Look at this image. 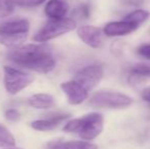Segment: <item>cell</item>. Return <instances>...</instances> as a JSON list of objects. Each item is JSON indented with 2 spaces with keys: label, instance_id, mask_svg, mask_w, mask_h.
<instances>
[{
  "label": "cell",
  "instance_id": "obj_13",
  "mask_svg": "<svg viewBox=\"0 0 150 149\" xmlns=\"http://www.w3.org/2000/svg\"><path fill=\"white\" fill-rule=\"evenodd\" d=\"M30 31V23L26 18L10 20L0 25V32L8 34H28Z\"/></svg>",
  "mask_w": 150,
  "mask_h": 149
},
{
  "label": "cell",
  "instance_id": "obj_14",
  "mask_svg": "<svg viewBox=\"0 0 150 149\" xmlns=\"http://www.w3.org/2000/svg\"><path fill=\"white\" fill-rule=\"evenodd\" d=\"M29 105L37 109H48L51 108L55 104V100H54L53 96L49 95V94H35V95L31 96L28 99Z\"/></svg>",
  "mask_w": 150,
  "mask_h": 149
},
{
  "label": "cell",
  "instance_id": "obj_15",
  "mask_svg": "<svg viewBox=\"0 0 150 149\" xmlns=\"http://www.w3.org/2000/svg\"><path fill=\"white\" fill-rule=\"evenodd\" d=\"M28 34H8L0 32V43L6 47L13 48L20 46L27 39Z\"/></svg>",
  "mask_w": 150,
  "mask_h": 149
},
{
  "label": "cell",
  "instance_id": "obj_25",
  "mask_svg": "<svg viewBox=\"0 0 150 149\" xmlns=\"http://www.w3.org/2000/svg\"><path fill=\"white\" fill-rule=\"evenodd\" d=\"M5 149H21V148H11V147H9V148H5Z\"/></svg>",
  "mask_w": 150,
  "mask_h": 149
},
{
  "label": "cell",
  "instance_id": "obj_6",
  "mask_svg": "<svg viewBox=\"0 0 150 149\" xmlns=\"http://www.w3.org/2000/svg\"><path fill=\"white\" fill-rule=\"evenodd\" d=\"M103 76H104V70L102 66L91 64L78 71L74 80L89 92L100 83V81L103 79Z\"/></svg>",
  "mask_w": 150,
  "mask_h": 149
},
{
  "label": "cell",
  "instance_id": "obj_5",
  "mask_svg": "<svg viewBox=\"0 0 150 149\" xmlns=\"http://www.w3.org/2000/svg\"><path fill=\"white\" fill-rule=\"evenodd\" d=\"M35 77L29 73L22 72L11 66H4V85L6 91L11 95L20 93L33 83Z\"/></svg>",
  "mask_w": 150,
  "mask_h": 149
},
{
  "label": "cell",
  "instance_id": "obj_4",
  "mask_svg": "<svg viewBox=\"0 0 150 149\" xmlns=\"http://www.w3.org/2000/svg\"><path fill=\"white\" fill-rule=\"evenodd\" d=\"M133 99L124 93L115 91H99L89 99V104L96 108L120 109L130 106Z\"/></svg>",
  "mask_w": 150,
  "mask_h": 149
},
{
  "label": "cell",
  "instance_id": "obj_11",
  "mask_svg": "<svg viewBox=\"0 0 150 149\" xmlns=\"http://www.w3.org/2000/svg\"><path fill=\"white\" fill-rule=\"evenodd\" d=\"M69 117V114L67 113H59V114L52 115L51 117L44 119H37L34 121L31 124L32 128L37 131H50V130L55 129L57 126H59L62 121L67 119Z\"/></svg>",
  "mask_w": 150,
  "mask_h": 149
},
{
  "label": "cell",
  "instance_id": "obj_2",
  "mask_svg": "<svg viewBox=\"0 0 150 149\" xmlns=\"http://www.w3.org/2000/svg\"><path fill=\"white\" fill-rule=\"evenodd\" d=\"M47 53H50V49L45 44H28L11 48L7 52V58L16 66L26 68L28 64Z\"/></svg>",
  "mask_w": 150,
  "mask_h": 149
},
{
  "label": "cell",
  "instance_id": "obj_24",
  "mask_svg": "<svg viewBox=\"0 0 150 149\" xmlns=\"http://www.w3.org/2000/svg\"><path fill=\"white\" fill-rule=\"evenodd\" d=\"M141 98H142L144 101L150 103V86L149 87H146L142 90L141 92Z\"/></svg>",
  "mask_w": 150,
  "mask_h": 149
},
{
  "label": "cell",
  "instance_id": "obj_3",
  "mask_svg": "<svg viewBox=\"0 0 150 149\" xmlns=\"http://www.w3.org/2000/svg\"><path fill=\"white\" fill-rule=\"evenodd\" d=\"M77 23L73 18H60V20H49L33 37V40L38 43H43L54 38L64 35L75 30Z\"/></svg>",
  "mask_w": 150,
  "mask_h": 149
},
{
  "label": "cell",
  "instance_id": "obj_8",
  "mask_svg": "<svg viewBox=\"0 0 150 149\" xmlns=\"http://www.w3.org/2000/svg\"><path fill=\"white\" fill-rule=\"evenodd\" d=\"M80 39L92 48H100L103 45V31L100 28L91 25L81 26L77 31Z\"/></svg>",
  "mask_w": 150,
  "mask_h": 149
},
{
  "label": "cell",
  "instance_id": "obj_1",
  "mask_svg": "<svg viewBox=\"0 0 150 149\" xmlns=\"http://www.w3.org/2000/svg\"><path fill=\"white\" fill-rule=\"evenodd\" d=\"M104 128V117L99 112H91L79 119L67 121L63 131L77 133L83 140L89 141L98 137Z\"/></svg>",
  "mask_w": 150,
  "mask_h": 149
},
{
  "label": "cell",
  "instance_id": "obj_17",
  "mask_svg": "<svg viewBox=\"0 0 150 149\" xmlns=\"http://www.w3.org/2000/svg\"><path fill=\"white\" fill-rule=\"evenodd\" d=\"M16 139L4 126L0 125V147H14Z\"/></svg>",
  "mask_w": 150,
  "mask_h": 149
},
{
  "label": "cell",
  "instance_id": "obj_9",
  "mask_svg": "<svg viewBox=\"0 0 150 149\" xmlns=\"http://www.w3.org/2000/svg\"><path fill=\"white\" fill-rule=\"evenodd\" d=\"M139 27L127 22V20H117V22H110L107 23L103 28V34L109 37H115V36H125L129 35L136 31Z\"/></svg>",
  "mask_w": 150,
  "mask_h": 149
},
{
  "label": "cell",
  "instance_id": "obj_23",
  "mask_svg": "<svg viewBox=\"0 0 150 149\" xmlns=\"http://www.w3.org/2000/svg\"><path fill=\"white\" fill-rule=\"evenodd\" d=\"M78 12H79V16L82 18H88L90 14V9H89V5L88 4H82L79 8H78Z\"/></svg>",
  "mask_w": 150,
  "mask_h": 149
},
{
  "label": "cell",
  "instance_id": "obj_21",
  "mask_svg": "<svg viewBox=\"0 0 150 149\" xmlns=\"http://www.w3.org/2000/svg\"><path fill=\"white\" fill-rule=\"evenodd\" d=\"M136 52L139 56L150 60V43H145L140 45L136 49Z\"/></svg>",
  "mask_w": 150,
  "mask_h": 149
},
{
  "label": "cell",
  "instance_id": "obj_18",
  "mask_svg": "<svg viewBox=\"0 0 150 149\" xmlns=\"http://www.w3.org/2000/svg\"><path fill=\"white\" fill-rule=\"evenodd\" d=\"M129 72L134 77H150V64H137L133 66Z\"/></svg>",
  "mask_w": 150,
  "mask_h": 149
},
{
  "label": "cell",
  "instance_id": "obj_10",
  "mask_svg": "<svg viewBox=\"0 0 150 149\" xmlns=\"http://www.w3.org/2000/svg\"><path fill=\"white\" fill-rule=\"evenodd\" d=\"M44 10L50 20H60L64 18L69 11V4L65 0H49Z\"/></svg>",
  "mask_w": 150,
  "mask_h": 149
},
{
  "label": "cell",
  "instance_id": "obj_7",
  "mask_svg": "<svg viewBox=\"0 0 150 149\" xmlns=\"http://www.w3.org/2000/svg\"><path fill=\"white\" fill-rule=\"evenodd\" d=\"M60 88L63 93L67 95L69 103L73 105L83 103L86 99H88V96H89V92L75 80L63 82L60 85Z\"/></svg>",
  "mask_w": 150,
  "mask_h": 149
},
{
  "label": "cell",
  "instance_id": "obj_20",
  "mask_svg": "<svg viewBox=\"0 0 150 149\" xmlns=\"http://www.w3.org/2000/svg\"><path fill=\"white\" fill-rule=\"evenodd\" d=\"M14 5L21 6V7H36L41 5L46 0H12Z\"/></svg>",
  "mask_w": 150,
  "mask_h": 149
},
{
  "label": "cell",
  "instance_id": "obj_22",
  "mask_svg": "<svg viewBox=\"0 0 150 149\" xmlns=\"http://www.w3.org/2000/svg\"><path fill=\"white\" fill-rule=\"evenodd\" d=\"M5 117L9 121H16L20 119V113L16 109H8L5 112Z\"/></svg>",
  "mask_w": 150,
  "mask_h": 149
},
{
  "label": "cell",
  "instance_id": "obj_16",
  "mask_svg": "<svg viewBox=\"0 0 150 149\" xmlns=\"http://www.w3.org/2000/svg\"><path fill=\"white\" fill-rule=\"evenodd\" d=\"M150 13L149 11L145 9H136L134 11L128 13L125 16L124 20L127 22L131 23V24L135 25L137 27H140V25H142L145 20H147V18H149Z\"/></svg>",
  "mask_w": 150,
  "mask_h": 149
},
{
  "label": "cell",
  "instance_id": "obj_12",
  "mask_svg": "<svg viewBox=\"0 0 150 149\" xmlns=\"http://www.w3.org/2000/svg\"><path fill=\"white\" fill-rule=\"evenodd\" d=\"M46 149H98L96 144L89 141H61L54 140L47 144Z\"/></svg>",
  "mask_w": 150,
  "mask_h": 149
},
{
  "label": "cell",
  "instance_id": "obj_19",
  "mask_svg": "<svg viewBox=\"0 0 150 149\" xmlns=\"http://www.w3.org/2000/svg\"><path fill=\"white\" fill-rule=\"evenodd\" d=\"M14 10V3L12 0H0V18L9 16Z\"/></svg>",
  "mask_w": 150,
  "mask_h": 149
}]
</instances>
